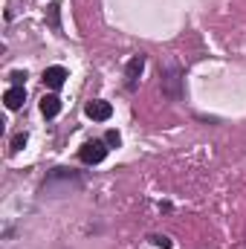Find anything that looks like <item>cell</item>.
I'll list each match as a JSON object with an SVG mask.
<instances>
[{
	"label": "cell",
	"mask_w": 246,
	"mask_h": 249,
	"mask_svg": "<svg viewBox=\"0 0 246 249\" xmlns=\"http://www.w3.org/2000/svg\"><path fill=\"white\" fill-rule=\"evenodd\" d=\"M3 102H6L9 110H18V107L26 102V90H23V87H9L6 96H3Z\"/></svg>",
	"instance_id": "7"
},
{
	"label": "cell",
	"mask_w": 246,
	"mask_h": 249,
	"mask_svg": "<svg viewBox=\"0 0 246 249\" xmlns=\"http://www.w3.org/2000/svg\"><path fill=\"white\" fill-rule=\"evenodd\" d=\"M41 113H44L47 119H55V116L61 113V99H58V96H44V99H41Z\"/></svg>",
	"instance_id": "8"
},
{
	"label": "cell",
	"mask_w": 246,
	"mask_h": 249,
	"mask_svg": "<svg viewBox=\"0 0 246 249\" xmlns=\"http://www.w3.org/2000/svg\"><path fill=\"white\" fill-rule=\"evenodd\" d=\"M142 70H145V55H133V58L127 61V67H124V84H127V90H136V87H139Z\"/></svg>",
	"instance_id": "5"
},
{
	"label": "cell",
	"mask_w": 246,
	"mask_h": 249,
	"mask_svg": "<svg viewBox=\"0 0 246 249\" xmlns=\"http://www.w3.org/2000/svg\"><path fill=\"white\" fill-rule=\"evenodd\" d=\"M151 244H154V247H162V249L174 247V241H171V238H165V235H151Z\"/></svg>",
	"instance_id": "10"
},
{
	"label": "cell",
	"mask_w": 246,
	"mask_h": 249,
	"mask_svg": "<svg viewBox=\"0 0 246 249\" xmlns=\"http://www.w3.org/2000/svg\"><path fill=\"white\" fill-rule=\"evenodd\" d=\"M159 75H162V93L171 99V102H180L183 99V70H180V64L168 61L162 70H159Z\"/></svg>",
	"instance_id": "2"
},
{
	"label": "cell",
	"mask_w": 246,
	"mask_h": 249,
	"mask_svg": "<svg viewBox=\"0 0 246 249\" xmlns=\"http://www.w3.org/2000/svg\"><path fill=\"white\" fill-rule=\"evenodd\" d=\"M9 78H12V84H15V87H23V78H26V72H20V70H15V72H12Z\"/></svg>",
	"instance_id": "12"
},
{
	"label": "cell",
	"mask_w": 246,
	"mask_h": 249,
	"mask_svg": "<svg viewBox=\"0 0 246 249\" xmlns=\"http://www.w3.org/2000/svg\"><path fill=\"white\" fill-rule=\"evenodd\" d=\"M84 113H87L93 122H107V119L113 116V105H110V102H105V99H93V102H87Z\"/></svg>",
	"instance_id": "4"
},
{
	"label": "cell",
	"mask_w": 246,
	"mask_h": 249,
	"mask_svg": "<svg viewBox=\"0 0 246 249\" xmlns=\"http://www.w3.org/2000/svg\"><path fill=\"white\" fill-rule=\"evenodd\" d=\"M105 157H107V142H102V139H90V142H84L81 151H78V160H81L84 165H99Z\"/></svg>",
	"instance_id": "3"
},
{
	"label": "cell",
	"mask_w": 246,
	"mask_h": 249,
	"mask_svg": "<svg viewBox=\"0 0 246 249\" xmlns=\"http://www.w3.org/2000/svg\"><path fill=\"white\" fill-rule=\"evenodd\" d=\"M23 145H26V133H18V136L12 139V151H20Z\"/></svg>",
	"instance_id": "13"
},
{
	"label": "cell",
	"mask_w": 246,
	"mask_h": 249,
	"mask_svg": "<svg viewBox=\"0 0 246 249\" xmlns=\"http://www.w3.org/2000/svg\"><path fill=\"white\" fill-rule=\"evenodd\" d=\"M105 142H107V145H113V148H119V145H122V136H119V130H107Z\"/></svg>",
	"instance_id": "11"
},
{
	"label": "cell",
	"mask_w": 246,
	"mask_h": 249,
	"mask_svg": "<svg viewBox=\"0 0 246 249\" xmlns=\"http://www.w3.org/2000/svg\"><path fill=\"white\" fill-rule=\"evenodd\" d=\"M58 15H61V3H53V6H50V23H53L55 32H61V18H58Z\"/></svg>",
	"instance_id": "9"
},
{
	"label": "cell",
	"mask_w": 246,
	"mask_h": 249,
	"mask_svg": "<svg viewBox=\"0 0 246 249\" xmlns=\"http://www.w3.org/2000/svg\"><path fill=\"white\" fill-rule=\"evenodd\" d=\"M67 78H70V75H67L64 67H47V70H44V84H47L50 90H61Z\"/></svg>",
	"instance_id": "6"
},
{
	"label": "cell",
	"mask_w": 246,
	"mask_h": 249,
	"mask_svg": "<svg viewBox=\"0 0 246 249\" xmlns=\"http://www.w3.org/2000/svg\"><path fill=\"white\" fill-rule=\"evenodd\" d=\"M81 188V177L72 171V168H55L47 174L44 186H41V194L44 197H70Z\"/></svg>",
	"instance_id": "1"
}]
</instances>
